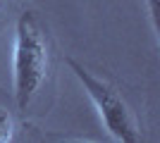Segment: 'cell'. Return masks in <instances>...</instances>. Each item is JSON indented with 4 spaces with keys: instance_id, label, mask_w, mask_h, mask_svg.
Segmentation results:
<instances>
[{
    "instance_id": "cell-5",
    "label": "cell",
    "mask_w": 160,
    "mask_h": 143,
    "mask_svg": "<svg viewBox=\"0 0 160 143\" xmlns=\"http://www.w3.org/2000/svg\"><path fill=\"white\" fill-rule=\"evenodd\" d=\"M0 5H2V0H0Z\"/></svg>"
},
{
    "instance_id": "cell-4",
    "label": "cell",
    "mask_w": 160,
    "mask_h": 143,
    "mask_svg": "<svg viewBox=\"0 0 160 143\" xmlns=\"http://www.w3.org/2000/svg\"><path fill=\"white\" fill-rule=\"evenodd\" d=\"M148 2V12H151V21H153V31L158 34V0H146Z\"/></svg>"
},
{
    "instance_id": "cell-3",
    "label": "cell",
    "mask_w": 160,
    "mask_h": 143,
    "mask_svg": "<svg viewBox=\"0 0 160 143\" xmlns=\"http://www.w3.org/2000/svg\"><path fill=\"white\" fill-rule=\"evenodd\" d=\"M12 134H14V124H12V117L5 107H0V143H7L12 141Z\"/></svg>"
},
{
    "instance_id": "cell-2",
    "label": "cell",
    "mask_w": 160,
    "mask_h": 143,
    "mask_svg": "<svg viewBox=\"0 0 160 143\" xmlns=\"http://www.w3.org/2000/svg\"><path fill=\"white\" fill-rule=\"evenodd\" d=\"M69 69L74 72V76L81 81L84 91L88 93V98L93 100L96 110L100 115V122L108 129V134L120 143H139V126L134 119L132 110L127 107V102L122 100V95L110 86L108 81L93 76L84 64H79L77 60L69 57Z\"/></svg>"
},
{
    "instance_id": "cell-1",
    "label": "cell",
    "mask_w": 160,
    "mask_h": 143,
    "mask_svg": "<svg viewBox=\"0 0 160 143\" xmlns=\"http://www.w3.org/2000/svg\"><path fill=\"white\" fill-rule=\"evenodd\" d=\"M48 76V38L38 17L29 10L17 17L12 53V88L17 107L27 110Z\"/></svg>"
}]
</instances>
